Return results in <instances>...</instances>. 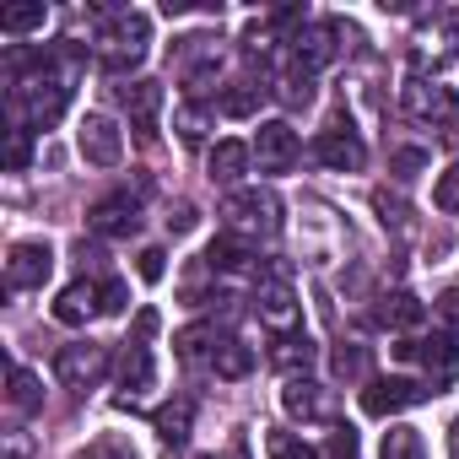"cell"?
Wrapping results in <instances>:
<instances>
[{
    "mask_svg": "<svg viewBox=\"0 0 459 459\" xmlns=\"http://www.w3.org/2000/svg\"><path fill=\"white\" fill-rule=\"evenodd\" d=\"M28 454H33L28 432H6V459H28Z\"/></svg>",
    "mask_w": 459,
    "mask_h": 459,
    "instance_id": "obj_43",
    "label": "cell"
},
{
    "mask_svg": "<svg viewBox=\"0 0 459 459\" xmlns=\"http://www.w3.org/2000/svg\"><path fill=\"white\" fill-rule=\"evenodd\" d=\"M255 168V146L249 141H216L211 146V178L216 184H238Z\"/></svg>",
    "mask_w": 459,
    "mask_h": 459,
    "instance_id": "obj_16",
    "label": "cell"
},
{
    "mask_svg": "<svg viewBox=\"0 0 459 459\" xmlns=\"http://www.w3.org/2000/svg\"><path fill=\"white\" fill-rule=\"evenodd\" d=\"M255 314H260V325H271V330L292 335V330H298V319H303L292 281H287V276H265V281L255 287Z\"/></svg>",
    "mask_w": 459,
    "mask_h": 459,
    "instance_id": "obj_5",
    "label": "cell"
},
{
    "mask_svg": "<svg viewBox=\"0 0 459 459\" xmlns=\"http://www.w3.org/2000/svg\"><path fill=\"white\" fill-rule=\"evenodd\" d=\"M205 265H211V271H255V244L221 233V238L205 249Z\"/></svg>",
    "mask_w": 459,
    "mask_h": 459,
    "instance_id": "obj_20",
    "label": "cell"
},
{
    "mask_svg": "<svg viewBox=\"0 0 459 459\" xmlns=\"http://www.w3.org/2000/svg\"><path fill=\"white\" fill-rule=\"evenodd\" d=\"M276 98H281L287 108H303V103H314V71H303V65H292V71L281 76V87H276Z\"/></svg>",
    "mask_w": 459,
    "mask_h": 459,
    "instance_id": "obj_32",
    "label": "cell"
},
{
    "mask_svg": "<svg viewBox=\"0 0 459 459\" xmlns=\"http://www.w3.org/2000/svg\"><path fill=\"white\" fill-rule=\"evenodd\" d=\"M432 308H437V319H443V325H448V330L459 335V287H448V292H443V298H437Z\"/></svg>",
    "mask_w": 459,
    "mask_h": 459,
    "instance_id": "obj_39",
    "label": "cell"
},
{
    "mask_svg": "<svg viewBox=\"0 0 459 459\" xmlns=\"http://www.w3.org/2000/svg\"><path fill=\"white\" fill-rule=\"evenodd\" d=\"M6 384H12V389H6V400H12V411H22V416H33V411L44 405V389H39V378H33L28 368H12V373H6Z\"/></svg>",
    "mask_w": 459,
    "mask_h": 459,
    "instance_id": "obj_28",
    "label": "cell"
},
{
    "mask_svg": "<svg viewBox=\"0 0 459 459\" xmlns=\"http://www.w3.org/2000/svg\"><path fill=\"white\" fill-rule=\"evenodd\" d=\"M119 384L130 389V394H141V389H152L157 384V362H152V346H146V335H135V341H125V351H119Z\"/></svg>",
    "mask_w": 459,
    "mask_h": 459,
    "instance_id": "obj_15",
    "label": "cell"
},
{
    "mask_svg": "<svg viewBox=\"0 0 459 459\" xmlns=\"http://www.w3.org/2000/svg\"><path fill=\"white\" fill-rule=\"evenodd\" d=\"M314 157L325 162V168H335V173H357L362 162H368V146L351 135V130H319V141H314Z\"/></svg>",
    "mask_w": 459,
    "mask_h": 459,
    "instance_id": "obj_12",
    "label": "cell"
},
{
    "mask_svg": "<svg viewBox=\"0 0 459 459\" xmlns=\"http://www.w3.org/2000/svg\"><path fill=\"white\" fill-rule=\"evenodd\" d=\"M378 459H427V443H421V432H416V427H389V432H384Z\"/></svg>",
    "mask_w": 459,
    "mask_h": 459,
    "instance_id": "obj_29",
    "label": "cell"
},
{
    "mask_svg": "<svg viewBox=\"0 0 459 459\" xmlns=\"http://www.w3.org/2000/svg\"><path fill=\"white\" fill-rule=\"evenodd\" d=\"M49 22V6L39 0V6H6L0 12V33H39Z\"/></svg>",
    "mask_w": 459,
    "mask_h": 459,
    "instance_id": "obj_31",
    "label": "cell"
},
{
    "mask_svg": "<svg viewBox=\"0 0 459 459\" xmlns=\"http://www.w3.org/2000/svg\"><path fill=\"white\" fill-rule=\"evenodd\" d=\"M103 373H108V346H98V341L60 346V357H55V378H60L65 389H76V394L98 389V384H103Z\"/></svg>",
    "mask_w": 459,
    "mask_h": 459,
    "instance_id": "obj_4",
    "label": "cell"
},
{
    "mask_svg": "<svg viewBox=\"0 0 459 459\" xmlns=\"http://www.w3.org/2000/svg\"><path fill=\"white\" fill-rule=\"evenodd\" d=\"M281 405H287L292 421H330L335 416V394L325 384H314V378H287Z\"/></svg>",
    "mask_w": 459,
    "mask_h": 459,
    "instance_id": "obj_10",
    "label": "cell"
},
{
    "mask_svg": "<svg viewBox=\"0 0 459 459\" xmlns=\"http://www.w3.org/2000/svg\"><path fill=\"white\" fill-rule=\"evenodd\" d=\"M265 92H271V87H260V82H233V87L221 92V103H216V108H221L227 119H249V114H260Z\"/></svg>",
    "mask_w": 459,
    "mask_h": 459,
    "instance_id": "obj_22",
    "label": "cell"
},
{
    "mask_svg": "<svg viewBox=\"0 0 459 459\" xmlns=\"http://www.w3.org/2000/svg\"><path fill=\"white\" fill-rule=\"evenodd\" d=\"M330 459H357V432H351V427H335V437H330Z\"/></svg>",
    "mask_w": 459,
    "mask_h": 459,
    "instance_id": "obj_40",
    "label": "cell"
},
{
    "mask_svg": "<svg viewBox=\"0 0 459 459\" xmlns=\"http://www.w3.org/2000/svg\"><path fill=\"white\" fill-rule=\"evenodd\" d=\"M416 357H421V373H427V389H432V394L448 389V384H459V346H454L448 335L416 341Z\"/></svg>",
    "mask_w": 459,
    "mask_h": 459,
    "instance_id": "obj_13",
    "label": "cell"
},
{
    "mask_svg": "<svg viewBox=\"0 0 459 459\" xmlns=\"http://www.w3.org/2000/svg\"><path fill=\"white\" fill-rule=\"evenodd\" d=\"M195 221H200V211H195V205H173V216H168V233H189Z\"/></svg>",
    "mask_w": 459,
    "mask_h": 459,
    "instance_id": "obj_41",
    "label": "cell"
},
{
    "mask_svg": "<svg viewBox=\"0 0 459 459\" xmlns=\"http://www.w3.org/2000/svg\"><path fill=\"white\" fill-rule=\"evenodd\" d=\"M28 162H33V141H28V130H6V168L22 173Z\"/></svg>",
    "mask_w": 459,
    "mask_h": 459,
    "instance_id": "obj_35",
    "label": "cell"
},
{
    "mask_svg": "<svg viewBox=\"0 0 459 459\" xmlns=\"http://www.w3.org/2000/svg\"><path fill=\"white\" fill-rule=\"evenodd\" d=\"M189 421H195V405H189V400H173V405L157 411V437H162L168 448H184V443H189Z\"/></svg>",
    "mask_w": 459,
    "mask_h": 459,
    "instance_id": "obj_25",
    "label": "cell"
},
{
    "mask_svg": "<svg viewBox=\"0 0 459 459\" xmlns=\"http://www.w3.org/2000/svg\"><path fill=\"white\" fill-rule=\"evenodd\" d=\"M87 227H92L98 238H130L135 227H141V211H135L130 195H108V200H98L87 211Z\"/></svg>",
    "mask_w": 459,
    "mask_h": 459,
    "instance_id": "obj_11",
    "label": "cell"
},
{
    "mask_svg": "<svg viewBox=\"0 0 459 459\" xmlns=\"http://www.w3.org/2000/svg\"><path fill=\"white\" fill-rule=\"evenodd\" d=\"M135 271H141V281H162L168 276V255L162 249H141L135 255Z\"/></svg>",
    "mask_w": 459,
    "mask_h": 459,
    "instance_id": "obj_37",
    "label": "cell"
},
{
    "mask_svg": "<svg viewBox=\"0 0 459 459\" xmlns=\"http://www.w3.org/2000/svg\"><path fill=\"white\" fill-rule=\"evenodd\" d=\"M432 205H437V211H459V162L437 173V184H432Z\"/></svg>",
    "mask_w": 459,
    "mask_h": 459,
    "instance_id": "obj_34",
    "label": "cell"
},
{
    "mask_svg": "<svg viewBox=\"0 0 459 459\" xmlns=\"http://www.w3.org/2000/svg\"><path fill=\"white\" fill-rule=\"evenodd\" d=\"M211 368H216V378H244L255 368V351L244 341H233V335H221L216 351H211Z\"/></svg>",
    "mask_w": 459,
    "mask_h": 459,
    "instance_id": "obj_21",
    "label": "cell"
},
{
    "mask_svg": "<svg viewBox=\"0 0 459 459\" xmlns=\"http://www.w3.org/2000/svg\"><path fill=\"white\" fill-rule=\"evenodd\" d=\"M432 389L427 384H416V378H373L368 389H362V411L368 416H400L405 405H421Z\"/></svg>",
    "mask_w": 459,
    "mask_h": 459,
    "instance_id": "obj_9",
    "label": "cell"
},
{
    "mask_svg": "<svg viewBox=\"0 0 459 459\" xmlns=\"http://www.w3.org/2000/svg\"><path fill=\"white\" fill-rule=\"evenodd\" d=\"M373 205L384 211V221H405V200H389V189H378V195H373Z\"/></svg>",
    "mask_w": 459,
    "mask_h": 459,
    "instance_id": "obj_42",
    "label": "cell"
},
{
    "mask_svg": "<svg viewBox=\"0 0 459 459\" xmlns=\"http://www.w3.org/2000/svg\"><path fill=\"white\" fill-rule=\"evenodd\" d=\"M265 454H271V459H319V448L303 443V437L287 432V427H271V432H265Z\"/></svg>",
    "mask_w": 459,
    "mask_h": 459,
    "instance_id": "obj_30",
    "label": "cell"
},
{
    "mask_svg": "<svg viewBox=\"0 0 459 459\" xmlns=\"http://www.w3.org/2000/svg\"><path fill=\"white\" fill-rule=\"evenodd\" d=\"M335 39H341V28L335 22H308L292 44H298V65L303 71H314V65H325L330 55H335Z\"/></svg>",
    "mask_w": 459,
    "mask_h": 459,
    "instance_id": "obj_17",
    "label": "cell"
},
{
    "mask_svg": "<svg viewBox=\"0 0 459 459\" xmlns=\"http://www.w3.org/2000/svg\"><path fill=\"white\" fill-rule=\"evenodd\" d=\"M335 373H341V378H362V373H368V351L351 346V341L335 346Z\"/></svg>",
    "mask_w": 459,
    "mask_h": 459,
    "instance_id": "obj_36",
    "label": "cell"
},
{
    "mask_svg": "<svg viewBox=\"0 0 459 459\" xmlns=\"http://www.w3.org/2000/svg\"><path fill=\"white\" fill-rule=\"evenodd\" d=\"M298 130L287 125V119H265L260 125V135H255V162H260V173H287L292 162H298Z\"/></svg>",
    "mask_w": 459,
    "mask_h": 459,
    "instance_id": "obj_8",
    "label": "cell"
},
{
    "mask_svg": "<svg viewBox=\"0 0 459 459\" xmlns=\"http://www.w3.org/2000/svg\"><path fill=\"white\" fill-rule=\"evenodd\" d=\"M49 271H55V249H49V244H39V238L12 244V255H6V287L33 292V287L49 281Z\"/></svg>",
    "mask_w": 459,
    "mask_h": 459,
    "instance_id": "obj_7",
    "label": "cell"
},
{
    "mask_svg": "<svg viewBox=\"0 0 459 459\" xmlns=\"http://www.w3.org/2000/svg\"><path fill=\"white\" fill-rule=\"evenodd\" d=\"M221 221H227V233L244 238V244L276 238L281 233V200L271 189H233L221 200Z\"/></svg>",
    "mask_w": 459,
    "mask_h": 459,
    "instance_id": "obj_1",
    "label": "cell"
},
{
    "mask_svg": "<svg viewBox=\"0 0 459 459\" xmlns=\"http://www.w3.org/2000/svg\"><path fill=\"white\" fill-rule=\"evenodd\" d=\"M405 108H411L416 119H432V125H443V119H454V114H459L454 92H448V87H437V82H411V87H405Z\"/></svg>",
    "mask_w": 459,
    "mask_h": 459,
    "instance_id": "obj_14",
    "label": "cell"
},
{
    "mask_svg": "<svg viewBox=\"0 0 459 459\" xmlns=\"http://www.w3.org/2000/svg\"><path fill=\"white\" fill-rule=\"evenodd\" d=\"M173 130H178L184 146H200V141L211 135V108H200V103H178V108H173Z\"/></svg>",
    "mask_w": 459,
    "mask_h": 459,
    "instance_id": "obj_26",
    "label": "cell"
},
{
    "mask_svg": "<svg viewBox=\"0 0 459 459\" xmlns=\"http://www.w3.org/2000/svg\"><path fill=\"white\" fill-rule=\"evenodd\" d=\"M65 98H71V82L55 76L49 60H44L39 76H17V82H12V108L28 119V130H49V125L65 114Z\"/></svg>",
    "mask_w": 459,
    "mask_h": 459,
    "instance_id": "obj_2",
    "label": "cell"
},
{
    "mask_svg": "<svg viewBox=\"0 0 459 459\" xmlns=\"http://www.w3.org/2000/svg\"><path fill=\"white\" fill-rule=\"evenodd\" d=\"M448 454L459 459V421H454V432H448Z\"/></svg>",
    "mask_w": 459,
    "mask_h": 459,
    "instance_id": "obj_45",
    "label": "cell"
},
{
    "mask_svg": "<svg viewBox=\"0 0 459 459\" xmlns=\"http://www.w3.org/2000/svg\"><path fill=\"white\" fill-rule=\"evenodd\" d=\"M394 168H400V173H416V168H421V152H394Z\"/></svg>",
    "mask_w": 459,
    "mask_h": 459,
    "instance_id": "obj_44",
    "label": "cell"
},
{
    "mask_svg": "<svg viewBox=\"0 0 459 459\" xmlns=\"http://www.w3.org/2000/svg\"><path fill=\"white\" fill-rule=\"evenodd\" d=\"M98 308H103V314H125V308H130L125 281H103V287H98Z\"/></svg>",
    "mask_w": 459,
    "mask_h": 459,
    "instance_id": "obj_38",
    "label": "cell"
},
{
    "mask_svg": "<svg viewBox=\"0 0 459 459\" xmlns=\"http://www.w3.org/2000/svg\"><path fill=\"white\" fill-rule=\"evenodd\" d=\"M119 108H125L135 125H152L157 108H162V82H125V87H119Z\"/></svg>",
    "mask_w": 459,
    "mask_h": 459,
    "instance_id": "obj_18",
    "label": "cell"
},
{
    "mask_svg": "<svg viewBox=\"0 0 459 459\" xmlns=\"http://www.w3.org/2000/svg\"><path fill=\"white\" fill-rule=\"evenodd\" d=\"M76 152H82L92 168H114V162L125 157V135H119V125H114L108 114H87L82 130H76Z\"/></svg>",
    "mask_w": 459,
    "mask_h": 459,
    "instance_id": "obj_6",
    "label": "cell"
},
{
    "mask_svg": "<svg viewBox=\"0 0 459 459\" xmlns=\"http://www.w3.org/2000/svg\"><path fill=\"white\" fill-rule=\"evenodd\" d=\"M216 341H221V335H216L211 325H189V330H178V341H173V346H178V357L195 368V362H211Z\"/></svg>",
    "mask_w": 459,
    "mask_h": 459,
    "instance_id": "obj_27",
    "label": "cell"
},
{
    "mask_svg": "<svg viewBox=\"0 0 459 459\" xmlns=\"http://www.w3.org/2000/svg\"><path fill=\"white\" fill-rule=\"evenodd\" d=\"M314 357H319V346H314L308 335H298V330H292V335H281V341H276V351H271V362H276V368H287L292 378H298V368L308 373V368H314Z\"/></svg>",
    "mask_w": 459,
    "mask_h": 459,
    "instance_id": "obj_24",
    "label": "cell"
},
{
    "mask_svg": "<svg viewBox=\"0 0 459 459\" xmlns=\"http://www.w3.org/2000/svg\"><path fill=\"white\" fill-rule=\"evenodd\" d=\"M92 314H103V308H98V287H87V281H76V287H65V292L55 298V319L71 325V330L87 325Z\"/></svg>",
    "mask_w": 459,
    "mask_h": 459,
    "instance_id": "obj_19",
    "label": "cell"
},
{
    "mask_svg": "<svg viewBox=\"0 0 459 459\" xmlns=\"http://www.w3.org/2000/svg\"><path fill=\"white\" fill-rule=\"evenodd\" d=\"M427 319V308L411 298V292H389L384 303H378V325H389V330H416Z\"/></svg>",
    "mask_w": 459,
    "mask_h": 459,
    "instance_id": "obj_23",
    "label": "cell"
},
{
    "mask_svg": "<svg viewBox=\"0 0 459 459\" xmlns=\"http://www.w3.org/2000/svg\"><path fill=\"white\" fill-rule=\"evenodd\" d=\"M103 44V71L114 76H130L141 60H146V44H152V17L146 12H114L108 28L98 33Z\"/></svg>",
    "mask_w": 459,
    "mask_h": 459,
    "instance_id": "obj_3",
    "label": "cell"
},
{
    "mask_svg": "<svg viewBox=\"0 0 459 459\" xmlns=\"http://www.w3.org/2000/svg\"><path fill=\"white\" fill-rule=\"evenodd\" d=\"M76 459H141V454H135V443H130V437L103 432V437H92L87 448H76Z\"/></svg>",
    "mask_w": 459,
    "mask_h": 459,
    "instance_id": "obj_33",
    "label": "cell"
}]
</instances>
